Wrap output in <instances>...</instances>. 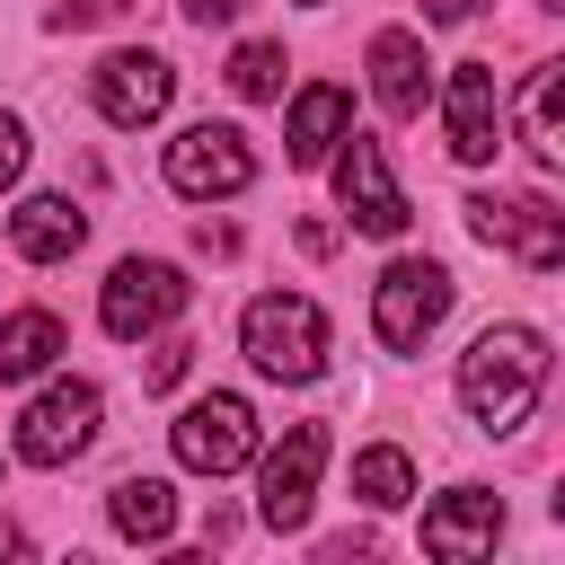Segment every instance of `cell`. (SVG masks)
<instances>
[{
  "label": "cell",
  "instance_id": "11",
  "mask_svg": "<svg viewBox=\"0 0 565 565\" xmlns=\"http://www.w3.org/2000/svg\"><path fill=\"white\" fill-rule=\"evenodd\" d=\"M441 124H450V159H459V168H486V159L503 150V88H494V62H450Z\"/></svg>",
  "mask_w": 565,
  "mask_h": 565
},
{
  "label": "cell",
  "instance_id": "14",
  "mask_svg": "<svg viewBox=\"0 0 565 565\" xmlns=\"http://www.w3.org/2000/svg\"><path fill=\"white\" fill-rule=\"evenodd\" d=\"M371 97H380V115H397V124L424 115L433 62H424V35H415V26H380V35H371Z\"/></svg>",
  "mask_w": 565,
  "mask_h": 565
},
{
  "label": "cell",
  "instance_id": "20",
  "mask_svg": "<svg viewBox=\"0 0 565 565\" xmlns=\"http://www.w3.org/2000/svg\"><path fill=\"white\" fill-rule=\"evenodd\" d=\"M353 494H362L371 512H397V503L415 494V459H406L397 441H371V450L353 459Z\"/></svg>",
  "mask_w": 565,
  "mask_h": 565
},
{
  "label": "cell",
  "instance_id": "21",
  "mask_svg": "<svg viewBox=\"0 0 565 565\" xmlns=\"http://www.w3.org/2000/svg\"><path fill=\"white\" fill-rule=\"evenodd\" d=\"M282 71H291V62H282V44H238V53H230V88H238L247 106L282 97Z\"/></svg>",
  "mask_w": 565,
  "mask_h": 565
},
{
  "label": "cell",
  "instance_id": "10",
  "mask_svg": "<svg viewBox=\"0 0 565 565\" xmlns=\"http://www.w3.org/2000/svg\"><path fill=\"white\" fill-rule=\"evenodd\" d=\"M318 468H327V424H291V433L265 450L256 521H265V530H300V521H309V503H318Z\"/></svg>",
  "mask_w": 565,
  "mask_h": 565
},
{
  "label": "cell",
  "instance_id": "1",
  "mask_svg": "<svg viewBox=\"0 0 565 565\" xmlns=\"http://www.w3.org/2000/svg\"><path fill=\"white\" fill-rule=\"evenodd\" d=\"M539 388H547V335H539V327H486V335L459 353V406H468L486 433L530 424Z\"/></svg>",
  "mask_w": 565,
  "mask_h": 565
},
{
  "label": "cell",
  "instance_id": "2",
  "mask_svg": "<svg viewBox=\"0 0 565 565\" xmlns=\"http://www.w3.org/2000/svg\"><path fill=\"white\" fill-rule=\"evenodd\" d=\"M238 344L265 380H291V388L327 371V318H318L309 291H256L247 318H238Z\"/></svg>",
  "mask_w": 565,
  "mask_h": 565
},
{
  "label": "cell",
  "instance_id": "4",
  "mask_svg": "<svg viewBox=\"0 0 565 565\" xmlns=\"http://www.w3.org/2000/svg\"><path fill=\"white\" fill-rule=\"evenodd\" d=\"M327 159H335V203H344V221H353L362 238H406L415 203L397 194L388 150H380L371 132H353V124H344V150H327Z\"/></svg>",
  "mask_w": 565,
  "mask_h": 565
},
{
  "label": "cell",
  "instance_id": "5",
  "mask_svg": "<svg viewBox=\"0 0 565 565\" xmlns=\"http://www.w3.org/2000/svg\"><path fill=\"white\" fill-rule=\"evenodd\" d=\"M177 309H185V274H177L168 256H124V265L106 274V291H97V327H106L115 344L159 335Z\"/></svg>",
  "mask_w": 565,
  "mask_h": 565
},
{
  "label": "cell",
  "instance_id": "15",
  "mask_svg": "<svg viewBox=\"0 0 565 565\" xmlns=\"http://www.w3.org/2000/svg\"><path fill=\"white\" fill-rule=\"evenodd\" d=\"M9 238H18V256H26V265H62V256H79L88 212H79L71 194H26V203L9 212Z\"/></svg>",
  "mask_w": 565,
  "mask_h": 565
},
{
  "label": "cell",
  "instance_id": "27",
  "mask_svg": "<svg viewBox=\"0 0 565 565\" xmlns=\"http://www.w3.org/2000/svg\"><path fill=\"white\" fill-rule=\"evenodd\" d=\"M539 9H565V0H539Z\"/></svg>",
  "mask_w": 565,
  "mask_h": 565
},
{
  "label": "cell",
  "instance_id": "17",
  "mask_svg": "<svg viewBox=\"0 0 565 565\" xmlns=\"http://www.w3.org/2000/svg\"><path fill=\"white\" fill-rule=\"evenodd\" d=\"M106 521H115L132 547H159V539L177 530V486H168V477H124V486L106 494Z\"/></svg>",
  "mask_w": 565,
  "mask_h": 565
},
{
  "label": "cell",
  "instance_id": "6",
  "mask_svg": "<svg viewBox=\"0 0 565 565\" xmlns=\"http://www.w3.org/2000/svg\"><path fill=\"white\" fill-rule=\"evenodd\" d=\"M168 450H177V468H194V477H230V468L256 459V406L230 397V388H212V397H194V406L168 424Z\"/></svg>",
  "mask_w": 565,
  "mask_h": 565
},
{
  "label": "cell",
  "instance_id": "23",
  "mask_svg": "<svg viewBox=\"0 0 565 565\" xmlns=\"http://www.w3.org/2000/svg\"><path fill=\"white\" fill-rule=\"evenodd\" d=\"M18 177H26V124L0 115V185H18Z\"/></svg>",
  "mask_w": 565,
  "mask_h": 565
},
{
  "label": "cell",
  "instance_id": "3",
  "mask_svg": "<svg viewBox=\"0 0 565 565\" xmlns=\"http://www.w3.org/2000/svg\"><path fill=\"white\" fill-rule=\"evenodd\" d=\"M450 318V265L433 256H397L380 282H371V327L388 353H424V335Z\"/></svg>",
  "mask_w": 565,
  "mask_h": 565
},
{
  "label": "cell",
  "instance_id": "26",
  "mask_svg": "<svg viewBox=\"0 0 565 565\" xmlns=\"http://www.w3.org/2000/svg\"><path fill=\"white\" fill-rule=\"evenodd\" d=\"M0 556H26V530L18 521H0Z\"/></svg>",
  "mask_w": 565,
  "mask_h": 565
},
{
  "label": "cell",
  "instance_id": "19",
  "mask_svg": "<svg viewBox=\"0 0 565 565\" xmlns=\"http://www.w3.org/2000/svg\"><path fill=\"white\" fill-rule=\"evenodd\" d=\"M53 353H62V318L53 309L0 318V380H35V371H53Z\"/></svg>",
  "mask_w": 565,
  "mask_h": 565
},
{
  "label": "cell",
  "instance_id": "24",
  "mask_svg": "<svg viewBox=\"0 0 565 565\" xmlns=\"http://www.w3.org/2000/svg\"><path fill=\"white\" fill-rule=\"evenodd\" d=\"M115 9H132V0H53V26H97Z\"/></svg>",
  "mask_w": 565,
  "mask_h": 565
},
{
  "label": "cell",
  "instance_id": "13",
  "mask_svg": "<svg viewBox=\"0 0 565 565\" xmlns=\"http://www.w3.org/2000/svg\"><path fill=\"white\" fill-rule=\"evenodd\" d=\"M494 539H503V494H486V486H450L424 512V556H441V565L494 556Z\"/></svg>",
  "mask_w": 565,
  "mask_h": 565
},
{
  "label": "cell",
  "instance_id": "16",
  "mask_svg": "<svg viewBox=\"0 0 565 565\" xmlns=\"http://www.w3.org/2000/svg\"><path fill=\"white\" fill-rule=\"evenodd\" d=\"M344 124H353V97H344V88H327V79H309V88L291 97V124H282L291 168H318V159L344 141Z\"/></svg>",
  "mask_w": 565,
  "mask_h": 565
},
{
  "label": "cell",
  "instance_id": "7",
  "mask_svg": "<svg viewBox=\"0 0 565 565\" xmlns=\"http://www.w3.org/2000/svg\"><path fill=\"white\" fill-rule=\"evenodd\" d=\"M168 185L185 203H212V194H247L256 185V150L238 124H185L168 141Z\"/></svg>",
  "mask_w": 565,
  "mask_h": 565
},
{
  "label": "cell",
  "instance_id": "18",
  "mask_svg": "<svg viewBox=\"0 0 565 565\" xmlns=\"http://www.w3.org/2000/svg\"><path fill=\"white\" fill-rule=\"evenodd\" d=\"M556 97H565V62H539V71H530V97H521V141H530L539 168L565 159V115H556Z\"/></svg>",
  "mask_w": 565,
  "mask_h": 565
},
{
  "label": "cell",
  "instance_id": "9",
  "mask_svg": "<svg viewBox=\"0 0 565 565\" xmlns=\"http://www.w3.org/2000/svg\"><path fill=\"white\" fill-rule=\"evenodd\" d=\"M97 441V388L88 380H53L26 415H18V459L26 468H71Z\"/></svg>",
  "mask_w": 565,
  "mask_h": 565
},
{
  "label": "cell",
  "instance_id": "8",
  "mask_svg": "<svg viewBox=\"0 0 565 565\" xmlns=\"http://www.w3.org/2000/svg\"><path fill=\"white\" fill-rule=\"evenodd\" d=\"M468 230L486 247H512L530 274H556L565 265V212L547 194H468Z\"/></svg>",
  "mask_w": 565,
  "mask_h": 565
},
{
  "label": "cell",
  "instance_id": "25",
  "mask_svg": "<svg viewBox=\"0 0 565 565\" xmlns=\"http://www.w3.org/2000/svg\"><path fill=\"white\" fill-rule=\"evenodd\" d=\"M238 9H247V0H185V18H194V26H230Z\"/></svg>",
  "mask_w": 565,
  "mask_h": 565
},
{
  "label": "cell",
  "instance_id": "12",
  "mask_svg": "<svg viewBox=\"0 0 565 565\" xmlns=\"http://www.w3.org/2000/svg\"><path fill=\"white\" fill-rule=\"evenodd\" d=\"M88 97H97V115H106V124L141 132V124H159V115H168L177 71H168L159 53H106V62L88 71Z\"/></svg>",
  "mask_w": 565,
  "mask_h": 565
},
{
  "label": "cell",
  "instance_id": "22",
  "mask_svg": "<svg viewBox=\"0 0 565 565\" xmlns=\"http://www.w3.org/2000/svg\"><path fill=\"white\" fill-rule=\"evenodd\" d=\"M185 353H194L185 335H159V344H150V362H141V380H150V388H177V380H185Z\"/></svg>",
  "mask_w": 565,
  "mask_h": 565
}]
</instances>
